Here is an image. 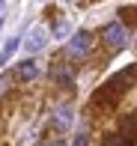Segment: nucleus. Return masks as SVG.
Masks as SVG:
<instances>
[{
    "label": "nucleus",
    "instance_id": "nucleus-1",
    "mask_svg": "<svg viewBox=\"0 0 137 146\" xmlns=\"http://www.w3.org/2000/svg\"><path fill=\"white\" fill-rule=\"evenodd\" d=\"M69 54L71 57H83L89 48H93V33H87V30H81V33H75V36L69 39Z\"/></svg>",
    "mask_w": 137,
    "mask_h": 146
},
{
    "label": "nucleus",
    "instance_id": "nucleus-2",
    "mask_svg": "<svg viewBox=\"0 0 137 146\" xmlns=\"http://www.w3.org/2000/svg\"><path fill=\"white\" fill-rule=\"evenodd\" d=\"M104 42H107L110 48H125V42H128V36H125V27H122L119 21L107 24V27H104Z\"/></svg>",
    "mask_w": 137,
    "mask_h": 146
},
{
    "label": "nucleus",
    "instance_id": "nucleus-3",
    "mask_svg": "<svg viewBox=\"0 0 137 146\" xmlns=\"http://www.w3.org/2000/svg\"><path fill=\"white\" fill-rule=\"evenodd\" d=\"M45 45H48V30L45 27H33L27 33V39H24V48H27L30 54H39Z\"/></svg>",
    "mask_w": 137,
    "mask_h": 146
},
{
    "label": "nucleus",
    "instance_id": "nucleus-4",
    "mask_svg": "<svg viewBox=\"0 0 137 146\" xmlns=\"http://www.w3.org/2000/svg\"><path fill=\"white\" fill-rule=\"evenodd\" d=\"M71 119H75V110H71V108H66V104L54 110V125H57V128H60V131L71 128Z\"/></svg>",
    "mask_w": 137,
    "mask_h": 146
},
{
    "label": "nucleus",
    "instance_id": "nucleus-5",
    "mask_svg": "<svg viewBox=\"0 0 137 146\" xmlns=\"http://www.w3.org/2000/svg\"><path fill=\"white\" fill-rule=\"evenodd\" d=\"M51 75H54V81H57V84H66V87H69L71 81H75V72H71V69H69L66 63H57Z\"/></svg>",
    "mask_w": 137,
    "mask_h": 146
},
{
    "label": "nucleus",
    "instance_id": "nucleus-6",
    "mask_svg": "<svg viewBox=\"0 0 137 146\" xmlns=\"http://www.w3.org/2000/svg\"><path fill=\"white\" fill-rule=\"evenodd\" d=\"M36 75H39V63H33V60L18 66V81H33Z\"/></svg>",
    "mask_w": 137,
    "mask_h": 146
},
{
    "label": "nucleus",
    "instance_id": "nucleus-7",
    "mask_svg": "<svg viewBox=\"0 0 137 146\" xmlns=\"http://www.w3.org/2000/svg\"><path fill=\"white\" fill-rule=\"evenodd\" d=\"M18 45H21V42H18V39H9V42L3 45V51H0V69H3V66L9 63V57L15 54V51H18Z\"/></svg>",
    "mask_w": 137,
    "mask_h": 146
},
{
    "label": "nucleus",
    "instance_id": "nucleus-8",
    "mask_svg": "<svg viewBox=\"0 0 137 146\" xmlns=\"http://www.w3.org/2000/svg\"><path fill=\"white\" fill-rule=\"evenodd\" d=\"M69 33H71V24H69V21H60V24L54 27V36H57V39H66Z\"/></svg>",
    "mask_w": 137,
    "mask_h": 146
},
{
    "label": "nucleus",
    "instance_id": "nucleus-9",
    "mask_svg": "<svg viewBox=\"0 0 137 146\" xmlns=\"http://www.w3.org/2000/svg\"><path fill=\"white\" fill-rule=\"evenodd\" d=\"M0 12H3V0H0Z\"/></svg>",
    "mask_w": 137,
    "mask_h": 146
}]
</instances>
